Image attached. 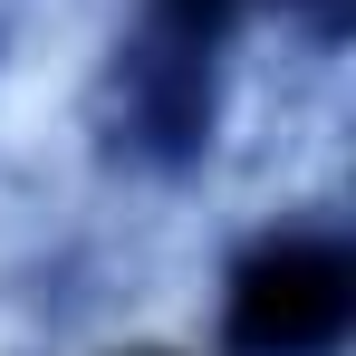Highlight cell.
Listing matches in <instances>:
<instances>
[{"instance_id": "obj_2", "label": "cell", "mask_w": 356, "mask_h": 356, "mask_svg": "<svg viewBox=\"0 0 356 356\" xmlns=\"http://www.w3.org/2000/svg\"><path fill=\"white\" fill-rule=\"evenodd\" d=\"M222 49L232 29L183 10V0H154L145 29L116 49L106 67V145H116L135 174H193L222 135Z\"/></svg>"}, {"instance_id": "obj_1", "label": "cell", "mask_w": 356, "mask_h": 356, "mask_svg": "<svg viewBox=\"0 0 356 356\" xmlns=\"http://www.w3.org/2000/svg\"><path fill=\"white\" fill-rule=\"evenodd\" d=\"M347 222L327 202L280 212L222 260V298H212V337L222 356H347Z\"/></svg>"}]
</instances>
